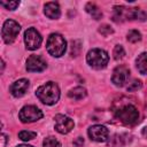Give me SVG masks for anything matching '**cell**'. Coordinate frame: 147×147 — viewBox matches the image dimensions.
I'll return each instance as SVG.
<instances>
[{
  "label": "cell",
  "mask_w": 147,
  "mask_h": 147,
  "mask_svg": "<svg viewBox=\"0 0 147 147\" xmlns=\"http://www.w3.org/2000/svg\"><path fill=\"white\" fill-rule=\"evenodd\" d=\"M36 95L42 103L52 106L55 105L60 99V88L56 83L47 82L37 88Z\"/></svg>",
  "instance_id": "6da1fadb"
},
{
  "label": "cell",
  "mask_w": 147,
  "mask_h": 147,
  "mask_svg": "<svg viewBox=\"0 0 147 147\" xmlns=\"http://www.w3.org/2000/svg\"><path fill=\"white\" fill-rule=\"evenodd\" d=\"M146 17L145 13L138 8H126L124 6H115L113 11V20L115 22H122L126 20H141Z\"/></svg>",
  "instance_id": "7a4b0ae2"
},
{
  "label": "cell",
  "mask_w": 147,
  "mask_h": 147,
  "mask_svg": "<svg viewBox=\"0 0 147 147\" xmlns=\"http://www.w3.org/2000/svg\"><path fill=\"white\" fill-rule=\"evenodd\" d=\"M109 61V55L105 49L101 48H92L87 52L86 55V62L87 64L96 70L103 69L107 67Z\"/></svg>",
  "instance_id": "3957f363"
},
{
  "label": "cell",
  "mask_w": 147,
  "mask_h": 147,
  "mask_svg": "<svg viewBox=\"0 0 147 147\" xmlns=\"http://www.w3.org/2000/svg\"><path fill=\"white\" fill-rule=\"evenodd\" d=\"M47 52L54 57H61L67 49V41L60 33H52L46 42Z\"/></svg>",
  "instance_id": "277c9868"
},
{
  "label": "cell",
  "mask_w": 147,
  "mask_h": 147,
  "mask_svg": "<svg viewBox=\"0 0 147 147\" xmlns=\"http://www.w3.org/2000/svg\"><path fill=\"white\" fill-rule=\"evenodd\" d=\"M115 116L125 125H134L139 119V111L133 105H124L116 110Z\"/></svg>",
  "instance_id": "5b68a950"
},
{
  "label": "cell",
  "mask_w": 147,
  "mask_h": 147,
  "mask_svg": "<svg viewBox=\"0 0 147 147\" xmlns=\"http://www.w3.org/2000/svg\"><path fill=\"white\" fill-rule=\"evenodd\" d=\"M20 31H21V25L16 21H14V20L5 21V23L2 25V30H1V36H2L3 41L6 44L14 42L15 39L17 38Z\"/></svg>",
  "instance_id": "8992f818"
},
{
  "label": "cell",
  "mask_w": 147,
  "mask_h": 147,
  "mask_svg": "<svg viewBox=\"0 0 147 147\" xmlns=\"http://www.w3.org/2000/svg\"><path fill=\"white\" fill-rule=\"evenodd\" d=\"M18 117L23 123H32V122L39 121L42 117V111L36 106L29 105V106H24L20 110Z\"/></svg>",
  "instance_id": "52a82bcc"
},
{
  "label": "cell",
  "mask_w": 147,
  "mask_h": 147,
  "mask_svg": "<svg viewBox=\"0 0 147 147\" xmlns=\"http://www.w3.org/2000/svg\"><path fill=\"white\" fill-rule=\"evenodd\" d=\"M41 41H42V38H41L40 33L34 28H29L24 32V42H25V47L28 49H30V51L37 49L40 46Z\"/></svg>",
  "instance_id": "ba28073f"
},
{
  "label": "cell",
  "mask_w": 147,
  "mask_h": 147,
  "mask_svg": "<svg viewBox=\"0 0 147 147\" xmlns=\"http://www.w3.org/2000/svg\"><path fill=\"white\" fill-rule=\"evenodd\" d=\"M130 78V70L125 65H118L114 69L113 76H111V82L114 83L115 86L122 87L126 83H129Z\"/></svg>",
  "instance_id": "9c48e42d"
},
{
  "label": "cell",
  "mask_w": 147,
  "mask_h": 147,
  "mask_svg": "<svg viewBox=\"0 0 147 147\" xmlns=\"http://www.w3.org/2000/svg\"><path fill=\"white\" fill-rule=\"evenodd\" d=\"M88 137L91 140L93 141H96V142H103V141H107L108 138H109V132H108V129L103 125H100V124H95V125H92L88 131Z\"/></svg>",
  "instance_id": "30bf717a"
},
{
  "label": "cell",
  "mask_w": 147,
  "mask_h": 147,
  "mask_svg": "<svg viewBox=\"0 0 147 147\" xmlns=\"http://www.w3.org/2000/svg\"><path fill=\"white\" fill-rule=\"evenodd\" d=\"M74 126H75V123L70 117L61 114L55 116V130L59 133L67 134L74 129Z\"/></svg>",
  "instance_id": "8fae6325"
},
{
  "label": "cell",
  "mask_w": 147,
  "mask_h": 147,
  "mask_svg": "<svg viewBox=\"0 0 147 147\" xmlns=\"http://www.w3.org/2000/svg\"><path fill=\"white\" fill-rule=\"evenodd\" d=\"M47 67L46 61L39 55H30L26 60V70L30 72L44 71Z\"/></svg>",
  "instance_id": "7c38bea8"
},
{
  "label": "cell",
  "mask_w": 147,
  "mask_h": 147,
  "mask_svg": "<svg viewBox=\"0 0 147 147\" xmlns=\"http://www.w3.org/2000/svg\"><path fill=\"white\" fill-rule=\"evenodd\" d=\"M28 88H29V80L25 79V78H21V79H18V80H15V82L10 85L9 92L11 93L13 96H15V98H21V96H23V95L26 93Z\"/></svg>",
  "instance_id": "4fadbf2b"
},
{
  "label": "cell",
  "mask_w": 147,
  "mask_h": 147,
  "mask_svg": "<svg viewBox=\"0 0 147 147\" xmlns=\"http://www.w3.org/2000/svg\"><path fill=\"white\" fill-rule=\"evenodd\" d=\"M45 15L51 20H57L61 16V9L57 2H47L44 6Z\"/></svg>",
  "instance_id": "5bb4252c"
},
{
  "label": "cell",
  "mask_w": 147,
  "mask_h": 147,
  "mask_svg": "<svg viewBox=\"0 0 147 147\" xmlns=\"http://www.w3.org/2000/svg\"><path fill=\"white\" fill-rule=\"evenodd\" d=\"M136 65H137V69L140 74L142 75H147V52H144L141 53L137 60H136Z\"/></svg>",
  "instance_id": "9a60e30c"
},
{
  "label": "cell",
  "mask_w": 147,
  "mask_h": 147,
  "mask_svg": "<svg viewBox=\"0 0 147 147\" xmlns=\"http://www.w3.org/2000/svg\"><path fill=\"white\" fill-rule=\"evenodd\" d=\"M87 95V92L84 87L82 86H77V87H74L71 88L69 92H68V96L70 99H74V100H82L84 99L85 96Z\"/></svg>",
  "instance_id": "2e32d148"
},
{
  "label": "cell",
  "mask_w": 147,
  "mask_h": 147,
  "mask_svg": "<svg viewBox=\"0 0 147 147\" xmlns=\"http://www.w3.org/2000/svg\"><path fill=\"white\" fill-rule=\"evenodd\" d=\"M85 9H86V11H87L94 20H100V18L102 17V13H101V10H100L99 7H98L95 3H93V2H88V3H86Z\"/></svg>",
  "instance_id": "e0dca14e"
},
{
  "label": "cell",
  "mask_w": 147,
  "mask_h": 147,
  "mask_svg": "<svg viewBox=\"0 0 147 147\" xmlns=\"http://www.w3.org/2000/svg\"><path fill=\"white\" fill-rule=\"evenodd\" d=\"M124 146V140L122 136L115 134L111 138H108V147H123Z\"/></svg>",
  "instance_id": "ac0fdd59"
},
{
  "label": "cell",
  "mask_w": 147,
  "mask_h": 147,
  "mask_svg": "<svg viewBox=\"0 0 147 147\" xmlns=\"http://www.w3.org/2000/svg\"><path fill=\"white\" fill-rule=\"evenodd\" d=\"M126 39L130 41V42H138L141 40V33L137 30H130L127 32V36H126Z\"/></svg>",
  "instance_id": "d6986e66"
},
{
  "label": "cell",
  "mask_w": 147,
  "mask_h": 147,
  "mask_svg": "<svg viewBox=\"0 0 147 147\" xmlns=\"http://www.w3.org/2000/svg\"><path fill=\"white\" fill-rule=\"evenodd\" d=\"M37 133L33 132V131H26V130H23L18 133V138L23 141H29V140H32L33 138H36Z\"/></svg>",
  "instance_id": "ffe728a7"
},
{
  "label": "cell",
  "mask_w": 147,
  "mask_h": 147,
  "mask_svg": "<svg viewBox=\"0 0 147 147\" xmlns=\"http://www.w3.org/2000/svg\"><path fill=\"white\" fill-rule=\"evenodd\" d=\"M42 146L44 147H61V144L57 139H55L54 137H47L44 139L42 141Z\"/></svg>",
  "instance_id": "44dd1931"
},
{
  "label": "cell",
  "mask_w": 147,
  "mask_h": 147,
  "mask_svg": "<svg viewBox=\"0 0 147 147\" xmlns=\"http://www.w3.org/2000/svg\"><path fill=\"white\" fill-rule=\"evenodd\" d=\"M113 55H114L115 60H122L125 55V51H124L123 46L122 45H116L114 51H113Z\"/></svg>",
  "instance_id": "7402d4cb"
},
{
  "label": "cell",
  "mask_w": 147,
  "mask_h": 147,
  "mask_svg": "<svg viewBox=\"0 0 147 147\" xmlns=\"http://www.w3.org/2000/svg\"><path fill=\"white\" fill-rule=\"evenodd\" d=\"M142 86V83L139 80V79H133L132 82H130L126 86V90L130 91V92H134V91H138L139 88H141Z\"/></svg>",
  "instance_id": "603a6c76"
},
{
  "label": "cell",
  "mask_w": 147,
  "mask_h": 147,
  "mask_svg": "<svg viewBox=\"0 0 147 147\" xmlns=\"http://www.w3.org/2000/svg\"><path fill=\"white\" fill-rule=\"evenodd\" d=\"M0 5H1L2 7H5L6 9L14 10V9H16V8L20 6V1H8V2H6V1H1Z\"/></svg>",
  "instance_id": "cb8c5ba5"
},
{
  "label": "cell",
  "mask_w": 147,
  "mask_h": 147,
  "mask_svg": "<svg viewBox=\"0 0 147 147\" xmlns=\"http://www.w3.org/2000/svg\"><path fill=\"white\" fill-rule=\"evenodd\" d=\"M99 32H100L102 36L107 37V36L111 34L114 31H113V29H111L109 25H107V24H103V25H101V26L99 28Z\"/></svg>",
  "instance_id": "d4e9b609"
},
{
  "label": "cell",
  "mask_w": 147,
  "mask_h": 147,
  "mask_svg": "<svg viewBox=\"0 0 147 147\" xmlns=\"http://www.w3.org/2000/svg\"><path fill=\"white\" fill-rule=\"evenodd\" d=\"M83 144H84V140H83V138H80V137H78V138L74 141V145H75L76 147H82Z\"/></svg>",
  "instance_id": "484cf974"
},
{
  "label": "cell",
  "mask_w": 147,
  "mask_h": 147,
  "mask_svg": "<svg viewBox=\"0 0 147 147\" xmlns=\"http://www.w3.org/2000/svg\"><path fill=\"white\" fill-rule=\"evenodd\" d=\"M0 140H1V147H6V144H7V136H6L5 133L1 134Z\"/></svg>",
  "instance_id": "4316f807"
},
{
  "label": "cell",
  "mask_w": 147,
  "mask_h": 147,
  "mask_svg": "<svg viewBox=\"0 0 147 147\" xmlns=\"http://www.w3.org/2000/svg\"><path fill=\"white\" fill-rule=\"evenodd\" d=\"M141 133H142V136H144L145 138H147V126H145V127L142 129V132H141Z\"/></svg>",
  "instance_id": "83f0119b"
},
{
  "label": "cell",
  "mask_w": 147,
  "mask_h": 147,
  "mask_svg": "<svg viewBox=\"0 0 147 147\" xmlns=\"http://www.w3.org/2000/svg\"><path fill=\"white\" fill-rule=\"evenodd\" d=\"M16 147H32V146H30V145H18V146H16Z\"/></svg>",
  "instance_id": "f1b7e54d"
}]
</instances>
